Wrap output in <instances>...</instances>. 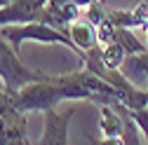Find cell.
<instances>
[{"instance_id":"cell-1","label":"cell","mask_w":148,"mask_h":145,"mask_svg":"<svg viewBox=\"0 0 148 145\" xmlns=\"http://www.w3.org/2000/svg\"><path fill=\"white\" fill-rule=\"evenodd\" d=\"M0 38H5L16 51L21 49L24 42H40V45H64L73 49L80 59V51L75 49L73 40L59 28H54L45 21H31V24H16V26H3L0 28Z\"/></svg>"},{"instance_id":"cell-2","label":"cell","mask_w":148,"mask_h":145,"mask_svg":"<svg viewBox=\"0 0 148 145\" xmlns=\"http://www.w3.org/2000/svg\"><path fill=\"white\" fill-rule=\"evenodd\" d=\"M47 75L38 70H31L21 59H19V51H16L5 38H0V82H3V89L14 96L19 94L21 89L31 82H40Z\"/></svg>"},{"instance_id":"cell-3","label":"cell","mask_w":148,"mask_h":145,"mask_svg":"<svg viewBox=\"0 0 148 145\" xmlns=\"http://www.w3.org/2000/svg\"><path fill=\"white\" fill-rule=\"evenodd\" d=\"M47 0H14V3L0 7V28L16 26V24H31L42 21Z\"/></svg>"},{"instance_id":"cell-4","label":"cell","mask_w":148,"mask_h":145,"mask_svg":"<svg viewBox=\"0 0 148 145\" xmlns=\"http://www.w3.org/2000/svg\"><path fill=\"white\" fill-rule=\"evenodd\" d=\"M73 115H75V108L45 110V133L35 145H68V124Z\"/></svg>"},{"instance_id":"cell-5","label":"cell","mask_w":148,"mask_h":145,"mask_svg":"<svg viewBox=\"0 0 148 145\" xmlns=\"http://www.w3.org/2000/svg\"><path fill=\"white\" fill-rule=\"evenodd\" d=\"M66 35L73 40L75 49L80 51V61H85V54L97 49V45H99V30L89 19H85V14L66 28Z\"/></svg>"},{"instance_id":"cell-6","label":"cell","mask_w":148,"mask_h":145,"mask_svg":"<svg viewBox=\"0 0 148 145\" xmlns=\"http://www.w3.org/2000/svg\"><path fill=\"white\" fill-rule=\"evenodd\" d=\"M122 70H125V77L132 82L134 77H143L148 80V51H141V54H132L127 56V61L122 63Z\"/></svg>"},{"instance_id":"cell-7","label":"cell","mask_w":148,"mask_h":145,"mask_svg":"<svg viewBox=\"0 0 148 145\" xmlns=\"http://www.w3.org/2000/svg\"><path fill=\"white\" fill-rule=\"evenodd\" d=\"M127 56H129V54H127V51H125V47H122V45H118V42L101 45V61H103V66H106V68H110V70L122 68V63L127 61Z\"/></svg>"},{"instance_id":"cell-8","label":"cell","mask_w":148,"mask_h":145,"mask_svg":"<svg viewBox=\"0 0 148 145\" xmlns=\"http://www.w3.org/2000/svg\"><path fill=\"white\" fill-rule=\"evenodd\" d=\"M59 3H71V5H78V7H82V9H87L94 0H59Z\"/></svg>"},{"instance_id":"cell-9","label":"cell","mask_w":148,"mask_h":145,"mask_svg":"<svg viewBox=\"0 0 148 145\" xmlns=\"http://www.w3.org/2000/svg\"><path fill=\"white\" fill-rule=\"evenodd\" d=\"M141 30H143V38H146V47H148V24H146Z\"/></svg>"},{"instance_id":"cell-10","label":"cell","mask_w":148,"mask_h":145,"mask_svg":"<svg viewBox=\"0 0 148 145\" xmlns=\"http://www.w3.org/2000/svg\"><path fill=\"white\" fill-rule=\"evenodd\" d=\"M10 3H14V0H0V7H5V5H10Z\"/></svg>"}]
</instances>
